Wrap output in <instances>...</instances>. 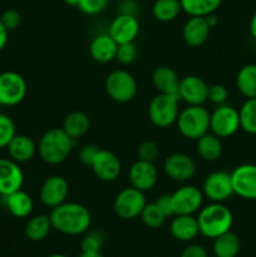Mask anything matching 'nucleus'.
<instances>
[{"instance_id": "1", "label": "nucleus", "mask_w": 256, "mask_h": 257, "mask_svg": "<svg viewBox=\"0 0 256 257\" xmlns=\"http://www.w3.org/2000/svg\"><path fill=\"white\" fill-rule=\"evenodd\" d=\"M55 231L67 236H79L87 232L92 223V215L84 205L67 202L52 208L49 213Z\"/></svg>"}, {"instance_id": "2", "label": "nucleus", "mask_w": 256, "mask_h": 257, "mask_svg": "<svg viewBox=\"0 0 256 257\" xmlns=\"http://www.w3.org/2000/svg\"><path fill=\"white\" fill-rule=\"evenodd\" d=\"M75 142L62 128H50L38 142V155L47 165H62L72 155Z\"/></svg>"}, {"instance_id": "3", "label": "nucleus", "mask_w": 256, "mask_h": 257, "mask_svg": "<svg viewBox=\"0 0 256 257\" xmlns=\"http://www.w3.org/2000/svg\"><path fill=\"white\" fill-rule=\"evenodd\" d=\"M196 218L200 235L212 240L230 231L233 225L232 212L225 203L220 202H210L202 206Z\"/></svg>"}, {"instance_id": "4", "label": "nucleus", "mask_w": 256, "mask_h": 257, "mask_svg": "<svg viewBox=\"0 0 256 257\" xmlns=\"http://www.w3.org/2000/svg\"><path fill=\"white\" fill-rule=\"evenodd\" d=\"M176 127L182 137L197 141L210 132V112L203 105H187L178 113Z\"/></svg>"}, {"instance_id": "5", "label": "nucleus", "mask_w": 256, "mask_h": 257, "mask_svg": "<svg viewBox=\"0 0 256 257\" xmlns=\"http://www.w3.org/2000/svg\"><path fill=\"white\" fill-rule=\"evenodd\" d=\"M177 97L167 94H157L150 100L147 108L148 119L155 127L165 128L176 124L178 113H180V105H178Z\"/></svg>"}, {"instance_id": "6", "label": "nucleus", "mask_w": 256, "mask_h": 257, "mask_svg": "<svg viewBox=\"0 0 256 257\" xmlns=\"http://www.w3.org/2000/svg\"><path fill=\"white\" fill-rule=\"evenodd\" d=\"M104 89L113 102L124 104L135 99L138 92V84L132 73L124 69H115L105 78Z\"/></svg>"}, {"instance_id": "7", "label": "nucleus", "mask_w": 256, "mask_h": 257, "mask_svg": "<svg viewBox=\"0 0 256 257\" xmlns=\"http://www.w3.org/2000/svg\"><path fill=\"white\" fill-rule=\"evenodd\" d=\"M146 203L145 192L130 186L117 193L113 201V211L122 220H135L140 217Z\"/></svg>"}, {"instance_id": "8", "label": "nucleus", "mask_w": 256, "mask_h": 257, "mask_svg": "<svg viewBox=\"0 0 256 257\" xmlns=\"http://www.w3.org/2000/svg\"><path fill=\"white\" fill-rule=\"evenodd\" d=\"M240 130L238 110L232 105H216L213 112L210 113V132L218 138H230Z\"/></svg>"}, {"instance_id": "9", "label": "nucleus", "mask_w": 256, "mask_h": 257, "mask_svg": "<svg viewBox=\"0 0 256 257\" xmlns=\"http://www.w3.org/2000/svg\"><path fill=\"white\" fill-rule=\"evenodd\" d=\"M28 85L22 74L13 70L0 73V105L14 107L27 97Z\"/></svg>"}, {"instance_id": "10", "label": "nucleus", "mask_w": 256, "mask_h": 257, "mask_svg": "<svg viewBox=\"0 0 256 257\" xmlns=\"http://www.w3.org/2000/svg\"><path fill=\"white\" fill-rule=\"evenodd\" d=\"M202 192L211 202L225 203L233 196L231 173L227 171H213L208 173L202 183Z\"/></svg>"}, {"instance_id": "11", "label": "nucleus", "mask_w": 256, "mask_h": 257, "mask_svg": "<svg viewBox=\"0 0 256 257\" xmlns=\"http://www.w3.org/2000/svg\"><path fill=\"white\" fill-rule=\"evenodd\" d=\"M175 215H195L203 206L205 196L197 186L185 183L171 193Z\"/></svg>"}, {"instance_id": "12", "label": "nucleus", "mask_w": 256, "mask_h": 257, "mask_svg": "<svg viewBox=\"0 0 256 257\" xmlns=\"http://www.w3.org/2000/svg\"><path fill=\"white\" fill-rule=\"evenodd\" d=\"M163 172L175 182L186 183L196 175V162L187 153L175 152L166 157L163 162Z\"/></svg>"}, {"instance_id": "13", "label": "nucleus", "mask_w": 256, "mask_h": 257, "mask_svg": "<svg viewBox=\"0 0 256 257\" xmlns=\"http://www.w3.org/2000/svg\"><path fill=\"white\" fill-rule=\"evenodd\" d=\"M233 195L247 201H256V165L243 163L231 172Z\"/></svg>"}, {"instance_id": "14", "label": "nucleus", "mask_w": 256, "mask_h": 257, "mask_svg": "<svg viewBox=\"0 0 256 257\" xmlns=\"http://www.w3.org/2000/svg\"><path fill=\"white\" fill-rule=\"evenodd\" d=\"M69 183L63 176L53 175L44 180L39 188V200L45 207L54 208L67 201Z\"/></svg>"}, {"instance_id": "15", "label": "nucleus", "mask_w": 256, "mask_h": 257, "mask_svg": "<svg viewBox=\"0 0 256 257\" xmlns=\"http://www.w3.org/2000/svg\"><path fill=\"white\" fill-rule=\"evenodd\" d=\"M208 88L203 78L198 75H186L181 78L178 99L187 105H203L208 100Z\"/></svg>"}, {"instance_id": "16", "label": "nucleus", "mask_w": 256, "mask_h": 257, "mask_svg": "<svg viewBox=\"0 0 256 257\" xmlns=\"http://www.w3.org/2000/svg\"><path fill=\"white\" fill-rule=\"evenodd\" d=\"M90 168L95 177L103 182H114L122 173V163L118 156L112 151L100 148L95 155Z\"/></svg>"}, {"instance_id": "17", "label": "nucleus", "mask_w": 256, "mask_h": 257, "mask_svg": "<svg viewBox=\"0 0 256 257\" xmlns=\"http://www.w3.org/2000/svg\"><path fill=\"white\" fill-rule=\"evenodd\" d=\"M128 181L132 187L145 193L152 190L158 182V170L155 162L136 161L128 171Z\"/></svg>"}, {"instance_id": "18", "label": "nucleus", "mask_w": 256, "mask_h": 257, "mask_svg": "<svg viewBox=\"0 0 256 257\" xmlns=\"http://www.w3.org/2000/svg\"><path fill=\"white\" fill-rule=\"evenodd\" d=\"M140 33V22L137 17L128 14H118L110 22L108 34L114 39L117 44L135 42Z\"/></svg>"}, {"instance_id": "19", "label": "nucleus", "mask_w": 256, "mask_h": 257, "mask_svg": "<svg viewBox=\"0 0 256 257\" xmlns=\"http://www.w3.org/2000/svg\"><path fill=\"white\" fill-rule=\"evenodd\" d=\"M24 183V173L19 163L12 158H0V196L22 190Z\"/></svg>"}, {"instance_id": "20", "label": "nucleus", "mask_w": 256, "mask_h": 257, "mask_svg": "<svg viewBox=\"0 0 256 257\" xmlns=\"http://www.w3.org/2000/svg\"><path fill=\"white\" fill-rule=\"evenodd\" d=\"M211 28L203 17H190L182 28V39L188 47L198 48L210 37Z\"/></svg>"}, {"instance_id": "21", "label": "nucleus", "mask_w": 256, "mask_h": 257, "mask_svg": "<svg viewBox=\"0 0 256 257\" xmlns=\"http://www.w3.org/2000/svg\"><path fill=\"white\" fill-rule=\"evenodd\" d=\"M118 44L108 33L98 34L90 40L89 55L94 62L105 64L115 59Z\"/></svg>"}, {"instance_id": "22", "label": "nucleus", "mask_w": 256, "mask_h": 257, "mask_svg": "<svg viewBox=\"0 0 256 257\" xmlns=\"http://www.w3.org/2000/svg\"><path fill=\"white\" fill-rule=\"evenodd\" d=\"M181 78L173 68L167 65L157 67L152 73V84L160 94L173 95L178 98Z\"/></svg>"}, {"instance_id": "23", "label": "nucleus", "mask_w": 256, "mask_h": 257, "mask_svg": "<svg viewBox=\"0 0 256 257\" xmlns=\"http://www.w3.org/2000/svg\"><path fill=\"white\" fill-rule=\"evenodd\" d=\"M170 232L175 240L190 242L200 235L195 215H175L170 223Z\"/></svg>"}, {"instance_id": "24", "label": "nucleus", "mask_w": 256, "mask_h": 257, "mask_svg": "<svg viewBox=\"0 0 256 257\" xmlns=\"http://www.w3.org/2000/svg\"><path fill=\"white\" fill-rule=\"evenodd\" d=\"M9 158L17 163H27L38 153V145L33 138L25 135H15L7 146Z\"/></svg>"}, {"instance_id": "25", "label": "nucleus", "mask_w": 256, "mask_h": 257, "mask_svg": "<svg viewBox=\"0 0 256 257\" xmlns=\"http://www.w3.org/2000/svg\"><path fill=\"white\" fill-rule=\"evenodd\" d=\"M3 203L12 216L17 218H27L32 215L34 202L29 193L23 190L3 196Z\"/></svg>"}, {"instance_id": "26", "label": "nucleus", "mask_w": 256, "mask_h": 257, "mask_svg": "<svg viewBox=\"0 0 256 257\" xmlns=\"http://www.w3.org/2000/svg\"><path fill=\"white\" fill-rule=\"evenodd\" d=\"M223 146L221 138L213 133L207 132L196 141V152L205 162H216L222 156Z\"/></svg>"}, {"instance_id": "27", "label": "nucleus", "mask_w": 256, "mask_h": 257, "mask_svg": "<svg viewBox=\"0 0 256 257\" xmlns=\"http://www.w3.org/2000/svg\"><path fill=\"white\" fill-rule=\"evenodd\" d=\"M62 130L73 140H79L84 137L90 130V118L87 113L82 110H73L68 113L63 119Z\"/></svg>"}, {"instance_id": "28", "label": "nucleus", "mask_w": 256, "mask_h": 257, "mask_svg": "<svg viewBox=\"0 0 256 257\" xmlns=\"http://www.w3.org/2000/svg\"><path fill=\"white\" fill-rule=\"evenodd\" d=\"M240 237L231 230L213 238L212 250L216 257H236L240 252Z\"/></svg>"}, {"instance_id": "29", "label": "nucleus", "mask_w": 256, "mask_h": 257, "mask_svg": "<svg viewBox=\"0 0 256 257\" xmlns=\"http://www.w3.org/2000/svg\"><path fill=\"white\" fill-rule=\"evenodd\" d=\"M236 88L246 99L256 98V64L250 63L238 69L236 74Z\"/></svg>"}, {"instance_id": "30", "label": "nucleus", "mask_w": 256, "mask_h": 257, "mask_svg": "<svg viewBox=\"0 0 256 257\" xmlns=\"http://www.w3.org/2000/svg\"><path fill=\"white\" fill-rule=\"evenodd\" d=\"M52 221L50 216L45 213H39L29 218L25 225V236L32 241H43L48 237L52 231Z\"/></svg>"}, {"instance_id": "31", "label": "nucleus", "mask_w": 256, "mask_h": 257, "mask_svg": "<svg viewBox=\"0 0 256 257\" xmlns=\"http://www.w3.org/2000/svg\"><path fill=\"white\" fill-rule=\"evenodd\" d=\"M182 12L180 0H156L152 5V14L161 23L175 20Z\"/></svg>"}, {"instance_id": "32", "label": "nucleus", "mask_w": 256, "mask_h": 257, "mask_svg": "<svg viewBox=\"0 0 256 257\" xmlns=\"http://www.w3.org/2000/svg\"><path fill=\"white\" fill-rule=\"evenodd\" d=\"M222 0H180L182 12L190 17H206L216 13Z\"/></svg>"}, {"instance_id": "33", "label": "nucleus", "mask_w": 256, "mask_h": 257, "mask_svg": "<svg viewBox=\"0 0 256 257\" xmlns=\"http://www.w3.org/2000/svg\"><path fill=\"white\" fill-rule=\"evenodd\" d=\"M240 130L247 135L256 136V98H248L238 109Z\"/></svg>"}, {"instance_id": "34", "label": "nucleus", "mask_w": 256, "mask_h": 257, "mask_svg": "<svg viewBox=\"0 0 256 257\" xmlns=\"http://www.w3.org/2000/svg\"><path fill=\"white\" fill-rule=\"evenodd\" d=\"M140 217L146 227L156 230V228L162 227L163 223L166 222L167 216L161 211V208L158 207L155 202H151L146 203L145 208H143L142 212H141Z\"/></svg>"}, {"instance_id": "35", "label": "nucleus", "mask_w": 256, "mask_h": 257, "mask_svg": "<svg viewBox=\"0 0 256 257\" xmlns=\"http://www.w3.org/2000/svg\"><path fill=\"white\" fill-rule=\"evenodd\" d=\"M104 236L100 231H92L85 233L82 240V252L84 253H97L102 250Z\"/></svg>"}, {"instance_id": "36", "label": "nucleus", "mask_w": 256, "mask_h": 257, "mask_svg": "<svg viewBox=\"0 0 256 257\" xmlns=\"http://www.w3.org/2000/svg\"><path fill=\"white\" fill-rule=\"evenodd\" d=\"M15 135H17L15 123L9 115L0 113V148H7Z\"/></svg>"}, {"instance_id": "37", "label": "nucleus", "mask_w": 256, "mask_h": 257, "mask_svg": "<svg viewBox=\"0 0 256 257\" xmlns=\"http://www.w3.org/2000/svg\"><path fill=\"white\" fill-rule=\"evenodd\" d=\"M137 160L147 161V162H155L160 156V147L155 141H143L136 151Z\"/></svg>"}, {"instance_id": "38", "label": "nucleus", "mask_w": 256, "mask_h": 257, "mask_svg": "<svg viewBox=\"0 0 256 257\" xmlns=\"http://www.w3.org/2000/svg\"><path fill=\"white\" fill-rule=\"evenodd\" d=\"M138 50L137 45L135 44V42L132 43H124V44H118L117 49V55H115V59L123 65H130L137 59Z\"/></svg>"}, {"instance_id": "39", "label": "nucleus", "mask_w": 256, "mask_h": 257, "mask_svg": "<svg viewBox=\"0 0 256 257\" xmlns=\"http://www.w3.org/2000/svg\"><path fill=\"white\" fill-rule=\"evenodd\" d=\"M108 0H80L78 8L85 15H97L107 8Z\"/></svg>"}, {"instance_id": "40", "label": "nucleus", "mask_w": 256, "mask_h": 257, "mask_svg": "<svg viewBox=\"0 0 256 257\" xmlns=\"http://www.w3.org/2000/svg\"><path fill=\"white\" fill-rule=\"evenodd\" d=\"M228 98V90L223 84H212L208 88V100L212 104H225Z\"/></svg>"}, {"instance_id": "41", "label": "nucleus", "mask_w": 256, "mask_h": 257, "mask_svg": "<svg viewBox=\"0 0 256 257\" xmlns=\"http://www.w3.org/2000/svg\"><path fill=\"white\" fill-rule=\"evenodd\" d=\"M0 22L3 23V25H4L9 32L10 30H15L20 27V24H22V15H20V13L18 12V10L8 9L2 14Z\"/></svg>"}, {"instance_id": "42", "label": "nucleus", "mask_w": 256, "mask_h": 257, "mask_svg": "<svg viewBox=\"0 0 256 257\" xmlns=\"http://www.w3.org/2000/svg\"><path fill=\"white\" fill-rule=\"evenodd\" d=\"M99 151V148L94 145H84L79 150V153H78V157H79V161L82 165L87 166V167H90L93 160H94L95 155Z\"/></svg>"}, {"instance_id": "43", "label": "nucleus", "mask_w": 256, "mask_h": 257, "mask_svg": "<svg viewBox=\"0 0 256 257\" xmlns=\"http://www.w3.org/2000/svg\"><path fill=\"white\" fill-rule=\"evenodd\" d=\"M155 203L161 208V211H162L167 217H173V216H175L171 193H163V195H160L156 198Z\"/></svg>"}, {"instance_id": "44", "label": "nucleus", "mask_w": 256, "mask_h": 257, "mask_svg": "<svg viewBox=\"0 0 256 257\" xmlns=\"http://www.w3.org/2000/svg\"><path fill=\"white\" fill-rule=\"evenodd\" d=\"M180 257H208L207 251L202 245L198 243H191V245L186 246L183 251L181 252Z\"/></svg>"}, {"instance_id": "45", "label": "nucleus", "mask_w": 256, "mask_h": 257, "mask_svg": "<svg viewBox=\"0 0 256 257\" xmlns=\"http://www.w3.org/2000/svg\"><path fill=\"white\" fill-rule=\"evenodd\" d=\"M119 14H128L137 17V4L135 0H122L119 3Z\"/></svg>"}, {"instance_id": "46", "label": "nucleus", "mask_w": 256, "mask_h": 257, "mask_svg": "<svg viewBox=\"0 0 256 257\" xmlns=\"http://www.w3.org/2000/svg\"><path fill=\"white\" fill-rule=\"evenodd\" d=\"M8 39H9V30L0 22V52L7 47Z\"/></svg>"}, {"instance_id": "47", "label": "nucleus", "mask_w": 256, "mask_h": 257, "mask_svg": "<svg viewBox=\"0 0 256 257\" xmlns=\"http://www.w3.org/2000/svg\"><path fill=\"white\" fill-rule=\"evenodd\" d=\"M248 30H250V35L252 37V39L256 40V12L253 13L250 23H248Z\"/></svg>"}, {"instance_id": "48", "label": "nucleus", "mask_w": 256, "mask_h": 257, "mask_svg": "<svg viewBox=\"0 0 256 257\" xmlns=\"http://www.w3.org/2000/svg\"><path fill=\"white\" fill-rule=\"evenodd\" d=\"M203 18H205V19H206V22H207L208 27H210L211 29H212V28H215L216 25L218 24V18L216 17L215 13H212V14L206 15V17H203Z\"/></svg>"}, {"instance_id": "49", "label": "nucleus", "mask_w": 256, "mask_h": 257, "mask_svg": "<svg viewBox=\"0 0 256 257\" xmlns=\"http://www.w3.org/2000/svg\"><path fill=\"white\" fill-rule=\"evenodd\" d=\"M63 2H64L67 5H70V7H77L78 8V4H79L80 0H63Z\"/></svg>"}, {"instance_id": "50", "label": "nucleus", "mask_w": 256, "mask_h": 257, "mask_svg": "<svg viewBox=\"0 0 256 257\" xmlns=\"http://www.w3.org/2000/svg\"><path fill=\"white\" fill-rule=\"evenodd\" d=\"M79 257H103L102 253L100 252H97V253H84L82 252V255H80Z\"/></svg>"}, {"instance_id": "51", "label": "nucleus", "mask_w": 256, "mask_h": 257, "mask_svg": "<svg viewBox=\"0 0 256 257\" xmlns=\"http://www.w3.org/2000/svg\"><path fill=\"white\" fill-rule=\"evenodd\" d=\"M47 257H68L67 255H63V253H53V255H49Z\"/></svg>"}, {"instance_id": "52", "label": "nucleus", "mask_w": 256, "mask_h": 257, "mask_svg": "<svg viewBox=\"0 0 256 257\" xmlns=\"http://www.w3.org/2000/svg\"><path fill=\"white\" fill-rule=\"evenodd\" d=\"M211 257H216V256H215V255H213V256H211Z\"/></svg>"}]
</instances>
